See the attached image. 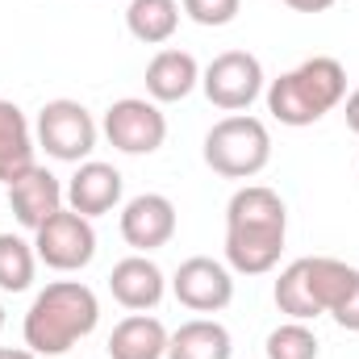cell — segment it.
<instances>
[{"label": "cell", "instance_id": "6da1fadb", "mask_svg": "<svg viewBox=\"0 0 359 359\" xmlns=\"http://www.w3.org/2000/svg\"><path fill=\"white\" fill-rule=\"evenodd\" d=\"M288 238V209L268 184H243L226 205V268L238 276H268Z\"/></svg>", "mask_w": 359, "mask_h": 359}, {"label": "cell", "instance_id": "7a4b0ae2", "mask_svg": "<svg viewBox=\"0 0 359 359\" xmlns=\"http://www.w3.org/2000/svg\"><path fill=\"white\" fill-rule=\"evenodd\" d=\"M100 322V301L84 280H50L25 309L21 334L34 355H67Z\"/></svg>", "mask_w": 359, "mask_h": 359}, {"label": "cell", "instance_id": "3957f363", "mask_svg": "<svg viewBox=\"0 0 359 359\" xmlns=\"http://www.w3.org/2000/svg\"><path fill=\"white\" fill-rule=\"evenodd\" d=\"M268 113L280 126L305 130L347 100V67L330 55H313L264 88Z\"/></svg>", "mask_w": 359, "mask_h": 359}, {"label": "cell", "instance_id": "277c9868", "mask_svg": "<svg viewBox=\"0 0 359 359\" xmlns=\"http://www.w3.org/2000/svg\"><path fill=\"white\" fill-rule=\"evenodd\" d=\"M355 271L359 268L343 264V259H330V255L292 259L276 280V309L288 313L292 322H313L322 313H334V305L347 297Z\"/></svg>", "mask_w": 359, "mask_h": 359}, {"label": "cell", "instance_id": "5b68a950", "mask_svg": "<svg viewBox=\"0 0 359 359\" xmlns=\"http://www.w3.org/2000/svg\"><path fill=\"white\" fill-rule=\"evenodd\" d=\"M201 155H205L209 172H217L222 180H255L271 163V134L259 117L230 113V117L213 121Z\"/></svg>", "mask_w": 359, "mask_h": 359}, {"label": "cell", "instance_id": "8992f818", "mask_svg": "<svg viewBox=\"0 0 359 359\" xmlns=\"http://www.w3.org/2000/svg\"><path fill=\"white\" fill-rule=\"evenodd\" d=\"M34 138H38V147L50 159H59V163H84V159H92V151H96L100 130H96L92 113L80 100L59 96V100H46L38 109Z\"/></svg>", "mask_w": 359, "mask_h": 359}, {"label": "cell", "instance_id": "52a82bcc", "mask_svg": "<svg viewBox=\"0 0 359 359\" xmlns=\"http://www.w3.org/2000/svg\"><path fill=\"white\" fill-rule=\"evenodd\" d=\"M264 84H268L264 63L251 50H222L201 72V88L209 96V104L222 113H247L264 96Z\"/></svg>", "mask_w": 359, "mask_h": 359}, {"label": "cell", "instance_id": "ba28073f", "mask_svg": "<svg viewBox=\"0 0 359 359\" xmlns=\"http://www.w3.org/2000/svg\"><path fill=\"white\" fill-rule=\"evenodd\" d=\"M104 138L121 155H155L168 142V117L151 96H121L104 109Z\"/></svg>", "mask_w": 359, "mask_h": 359}, {"label": "cell", "instance_id": "9c48e42d", "mask_svg": "<svg viewBox=\"0 0 359 359\" xmlns=\"http://www.w3.org/2000/svg\"><path fill=\"white\" fill-rule=\"evenodd\" d=\"M34 251H38V264L55 271H84L96 259V230H92V217L76 213V209H59L46 226L34 230Z\"/></svg>", "mask_w": 359, "mask_h": 359}, {"label": "cell", "instance_id": "30bf717a", "mask_svg": "<svg viewBox=\"0 0 359 359\" xmlns=\"http://www.w3.org/2000/svg\"><path fill=\"white\" fill-rule=\"evenodd\" d=\"M172 292L184 309L192 313H222L234 301V271L226 268L222 259L209 255H192L184 259L172 276Z\"/></svg>", "mask_w": 359, "mask_h": 359}, {"label": "cell", "instance_id": "8fae6325", "mask_svg": "<svg viewBox=\"0 0 359 359\" xmlns=\"http://www.w3.org/2000/svg\"><path fill=\"white\" fill-rule=\"evenodd\" d=\"M121 238L134 255H151L176 238V205L163 192H138L121 205Z\"/></svg>", "mask_w": 359, "mask_h": 359}, {"label": "cell", "instance_id": "7c38bea8", "mask_svg": "<svg viewBox=\"0 0 359 359\" xmlns=\"http://www.w3.org/2000/svg\"><path fill=\"white\" fill-rule=\"evenodd\" d=\"M8 205H13V217L17 226H25L29 234L38 226H46L63 205H67V184L55 176L50 168H29L25 176H17L8 184Z\"/></svg>", "mask_w": 359, "mask_h": 359}, {"label": "cell", "instance_id": "4fadbf2b", "mask_svg": "<svg viewBox=\"0 0 359 359\" xmlns=\"http://www.w3.org/2000/svg\"><path fill=\"white\" fill-rule=\"evenodd\" d=\"M109 292L121 309L130 313H151L163 292H168V276L151 255H126L121 264H113L109 271Z\"/></svg>", "mask_w": 359, "mask_h": 359}, {"label": "cell", "instance_id": "5bb4252c", "mask_svg": "<svg viewBox=\"0 0 359 359\" xmlns=\"http://www.w3.org/2000/svg\"><path fill=\"white\" fill-rule=\"evenodd\" d=\"M121 192H126V180L113 163L84 159V163H76V172L67 180V209H76L84 217H104L121 205Z\"/></svg>", "mask_w": 359, "mask_h": 359}, {"label": "cell", "instance_id": "9a60e30c", "mask_svg": "<svg viewBox=\"0 0 359 359\" xmlns=\"http://www.w3.org/2000/svg\"><path fill=\"white\" fill-rule=\"evenodd\" d=\"M201 84V63L176 50V46H163L151 63H147V96L155 104H176L184 96H192V88Z\"/></svg>", "mask_w": 359, "mask_h": 359}, {"label": "cell", "instance_id": "2e32d148", "mask_svg": "<svg viewBox=\"0 0 359 359\" xmlns=\"http://www.w3.org/2000/svg\"><path fill=\"white\" fill-rule=\"evenodd\" d=\"M168 326L155 313H130L109 334V359H168Z\"/></svg>", "mask_w": 359, "mask_h": 359}, {"label": "cell", "instance_id": "e0dca14e", "mask_svg": "<svg viewBox=\"0 0 359 359\" xmlns=\"http://www.w3.org/2000/svg\"><path fill=\"white\" fill-rule=\"evenodd\" d=\"M38 138L25 121V113L13 100H0V184H13L17 176H25L38 159Z\"/></svg>", "mask_w": 359, "mask_h": 359}, {"label": "cell", "instance_id": "ac0fdd59", "mask_svg": "<svg viewBox=\"0 0 359 359\" xmlns=\"http://www.w3.org/2000/svg\"><path fill=\"white\" fill-rule=\"evenodd\" d=\"M230 330L213 318H192L168 339V359H230Z\"/></svg>", "mask_w": 359, "mask_h": 359}, {"label": "cell", "instance_id": "d6986e66", "mask_svg": "<svg viewBox=\"0 0 359 359\" xmlns=\"http://www.w3.org/2000/svg\"><path fill=\"white\" fill-rule=\"evenodd\" d=\"M180 0H130L126 8V29L142 46H163L180 29Z\"/></svg>", "mask_w": 359, "mask_h": 359}, {"label": "cell", "instance_id": "ffe728a7", "mask_svg": "<svg viewBox=\"0 0 359 359\" xmlns=\"http://www.w3.org/2000/svg\"><path fill=\"white\" fill-rule=\"evenodd\" d=\"M38 276V251L21 234H0V292H25Z\"/></svg>", "mask_w": 359, "mask_h": 359}, {"label": "cell", "instance_id": "44dd1931", "mask_svg": "<svg viewBox=\"0 0 359 359\" xmlns=\"http://www.w3.org/2000/svg\"><path fill=\"white\" fill-rule=\"evenodd\" d=\"M268 359H318L322 351V343H318V334L309 330V322H280L276 330L268 334Z\"/></svg>", "mask_w": 359, "mask_h": 359}, {"label": "cell", "instance_id": "7402d4cb", "mask_svg": "<svg viewBox=\"0 0 359 359\" xmlns=\"http://www.w3.org/2000/svg\"><path fill=\"white\" fill-rule=\"evenodd\" d=\"M180 8H184L188 21H196L205 29H222V25H230L238 17L243 0H180Z\"/></svg>", "mask_w": 359, "mask_h": 359}, {"label": "cell", "instance_id": "603a6c76", "mask_svg": "<svg viewBox=\"0 0 359 359\" xmlns=\"http://www.w3.org/2000/svg\"><path fill=\"white\" fill-rule=\"evenodd\" d=\"M343 330H351V334H359V271H355V280H351V288H347V297L334 305V313H330Z\"/></svg>", "mask_w": 359, "mask_h": 359}, {"label": "cell", "instance_id": "cb8c5ba5", "mask_svg": "<svg viewBox=\"0 0 359 359\" xmlns=\"http://www.w3.org/2000/svg\"><path fill=\"white\" fill-rule=\"evenodd\" d=\"M343 117H347V130H351V134H359V88L343 100Z\"/></svg>", "mask_w": 359, "mask_h": 359}, {"label": "cell", "instance_id": "d4e9b609", "mask_svg": "<svg viewBox=\"0 0 359 359\" xmlns=\"http://www.w3.org/2000/svg\"><path fill=\"white\" fill-rule=\"evenodd\" d=\"M288 8H297V13H326L334 0H284Z\"/></svg>", "mask_w": 359, "mask_h": 359}, {"label": "cell", "instance_id": "484cf974", "mask_svg": "<svg viewBox=\"0 0 359 359\" xmlns=\"http://www.w3.org/2000/svg\"><path fill=\"white\" fill-rule=\"evenodd\" d=\"M0 359H42V355H34L29 347H0Z\"/></svg>", "mask_w": 359, "mask_h": 359}, {"label": "cell", "instance_id": "4316f807", "mask_svg": "<svg viewBox=\"0 0 359 359\" xmlns=\"http://www.w3.org/2000/svg\"><path fill=\"white\" fill-rule=\"evenodd\" d=\"M0 330H4V305H0Z\"/></svg>", "mask_w": 359, "mask_h": 359}]
</instances>
